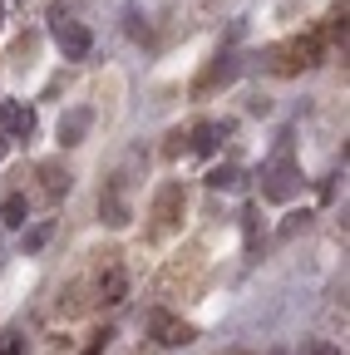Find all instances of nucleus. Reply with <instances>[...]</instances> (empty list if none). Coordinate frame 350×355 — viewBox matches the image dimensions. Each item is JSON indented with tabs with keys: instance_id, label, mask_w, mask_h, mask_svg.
<instances>
[{
	"instance_id": "obj_1",
	"label": "nucleus",
	"mask_w": 350,
	"mask_h": 355,
	"mask_svg": "<svg viewBox=\"0 0 350 355\" xmlns=\"http://www.w3.org/2000/svg\"><path fill=\"white\" fill-rule=\"evenodd\" d=\"M50 40H55V50H60L64 60H74V64L94 55V35H89V25H84V20H69L64 10L50 15Z\"/></svg>"
},
{
	"instance_id": "obj_2",
	"label": "nucleus",
	"mask_w": 350,
	"mask_h": 355,
	"mask_svg": "<svg viewBox=\"0 0 350 355\" xmlns=\"http://www.w3.org/2000/svg\"><path fill=\"white\" fill-rule=\"evenodd\" d=\"M296 183H301V178H296V163H291V158H286V148H281V153H277V163H272V183L261 188V198L286 202V198L296 193Z\"/></svg>"
},
{
	"instance_id": "obj_3",
	"label": "nucleus",
	"mask_w": 350,
	"mask_h": 355,
	"mask_svg": "<svg viewBox=\"0 0 350 355\" xmlns=\"http://www.w3.org/2000/svg\"><path fill=\"white\" fill-rule=\"evenodd\" d=\"M148 326H153V336H158L163 345H188V340L198 336L188 321H173L168 311H153V316H148Z\"/></svg>"
},
{
	"instance_id": "obj_4",
	"label": "nucleus",
	"mask_w": 350,
	"mask_h": 355,
	"mask_svg": "<svg viewBox=\"0 0 350 355\" xmlns=\"http://www.w3.org/2000/svg\"><path fill=\"white\" fill-rule=\"evenodd\" d=\"M0 133L30 139V133H35V109H25V104H0Z\"/></svg>"
},
{
	"instance_id": "obj_5",
	"label": "nucleus",
	"mask_w": 350,
	"mask_h": 355,
	"mask_svg": "<svg viewBox=\"0 0 350 355\" xmlns=\"http://www.w3.org/2000/svg\"><path fill=\"white\" fill-rule=\"evenodd\" d=\"M89 123H94V109H69V114L60 119V144H64V148L84 144V133H89Z\"/></svg>"
},
{
	"instance_id": "obj_6",
	"label": "nucleus",
	"mask_w": 350,
	"mask_h": 355,
	"mask_svg": "<svg viewBox=\"0 0 350 355\" xmlns=\"http://www.w3.org/2000/svg\"><path fill=\"white\" fill-rule=\"evenodd\" d=\"M25 217H30L25 193H6V198H0V222H6V227H25Z\"/></svg>"
},
{
	"instance_id": "obj_7",
	"label": "nucleus",
	"mask_w": 350,
	"mask_h": 355,
	"mask_svg": "<svg viewBox=\"0 0 350 355\" xmlns=\"http://www.w3.org/2000/svg\"><path fill=\"white\" fill-rule=\"evenodd\" d=\"M99 296H104V306H119L128 296V277L119 272V266H109V272L99 277Z\"/></svg>"
},
{
	"instance_id": "obj_8",
	"label": "nucleus",
	"mask_w": 350,
	"mask_h": 355,
	"mask_svg": "<svg viewBox=\"0 0 350 355\" xmlns=\"http://www.w3.org/2000/svg\"><path fill=\"white\" fill-rule=\"evenodd\" d=\"M99 212H104L109 227H123V222H128V202L119 198V188H109V193L99 198Z\"/></svg>"
},
{
	"instance_id": "obj_9",
	"label": "nucleus",
	"mask_w": 350,
	"mask_h": 355,
	"mask_svg": "<svg viewBox=\"0 0 350 355\" xmlns=\"http://www.w3.org/2000/svg\"><path fill=\"white\" fill-rule=\"evenodd\" d=\"M193 133H198L193 148H198V153H212V148H217V139H222V133H232V119H227V123H198Z\"/></svg>"
},
{
	"instance_id": "obj_10",
	"label": "nucleus",
	"mask_w": 350,
	"mask_h": 355,
	"mask_svg": "<svg viewBox=\"0 0 350 355\" xmlns=\"http://www.w3.org/2000/svg\"><path fill=\"white\" fill-rule=\"evenodd\" d=\"M207 188H217V193H237V188H242V173H237L232 163H222V168L207 173Z\"/></svg>"
},
{
	"instance_id": "obj_11",
	"label": "nucleus",
	"mask_w": 350,
	"mask_h": 355,
	"mask_svg": "<svg viewBox=\"0 0 350 355\" xmlns=\"http://www.w3.org/2000/svg\"><path fill=\"white\" fill-rule=\"evenodd\" d=\"M232 74H237V60H232V55H217V64H212V69L202 74V89H207V84H217V79H222V84H227Z\"/></svg>"
},
{
	"instance_id": "obj_12",
	"label": "nucleus",
	"mask_w": 350,
	"mask_h": 355,
	"mask_svg": "<svg viewBox=\"0 0 350 355\" xmlns=\"http://www.w3.org/2000/svg\"><path fill=\"white\" fill-rule=\"evenodd\" d=\"M40 173H45V188H50V198H60V193H69V188H74V178H69V173H60L55 163H50V168H40Z\"/></svg>"
},
{
	"instance_id": "obj_13",
	"label": "nucleus",
	"mask_w": 350,
	"mask_h": 355,
	"mask_svg": "<svg viewBox=\"0 0 350 355\" xmlns=\"http://www.w3.org/2000/svg\"><path fill=\"white\" fill-rule=\"evenodd\" d=\"M45 242H50V222H40V227H35V232L25 237V252H40Z\"/></svg>"
},
{
	"instance_id": "obj_14",
	"label": "nucleus",
	"mask_w": 350,
	"mask_h": 355,
	"mask_svg": "<svg viewBox=\"0 0 350 355\" xmlns=\"http://www.w3.org/2000/svg\"><path fill=\"white\" fill-rule=\"evenodd\" d=\"M301 355H340V345H331V340H306Z\"/></svg>"
},
{
	"instance_id": "obj_15",
	"label": "nucleus",
	"mask_w": 350,
	"mask_h": 355,
	"mask_svg": "<svg viewBox=\"0 0 350 355\" xmlns=\"http://www.w3.org/2000/svg\"><path fill=\"white\" fill-rule=\"evenodd\" d=\"M123 20H128V35H134V40H148V25H143V15H139V10H128Z\"/></svg>"
},
{
	"instance_id": "obj_16",
	"label": "nucleus",
	"mask_w": 350,
	"mask_h": 355,
	"mask_svg": "<svg viewBox=\"0 0 350 355\" xmlns=\"http://www.w3.org/2000/svg\"><path fill=\"white\" fill-rule=\"evenodd\" d=\"M0 355H25V336H15V331H10V336H6V345H0Z\"/></svg>"
},
{
	"instance_id": "obj_17",
	"label": "nucleus",
	"mask_w": 350,
	"mask_h": 355,
	"mask_svg": "<svg viewBox=\"0 0 350 355\" xmlns=\"http://www.w3.org/2000/svg\"><path fill=\"white\" fill-rule=\"evenodd\" d=\"M331 40H340V44H345V10H335V15H331Z\"/></svg>"
},
{
	"instance_id": "obj_18",
	"label": "nucleus",
	"mask_w": 350,
	"mask_h": 355,
	"mask_svg": "<svg viewBox=\"0 0 350 355\" xmlns=\"http://www.w3.org/2000/svg\"><path fill=\"white\" fill-rule=\"evenodd\" d=\"M109 336H114V331H99V336H94V345H89V350H84V355H99V350L109 345Z\"/></svg>"
},
{
	"instance_id": "obj_19",
	"label": "nucleus",
	"mask_w": 350,
	"mask_h": 355,
	"mask_svg": "<svg viewBox=\"0 0 350 355\" xmlns=\"http://www.w3.org/2000/svg\"><path fill=\"white\" fill-rule=\"evenodd\" d=\"M10 153V139H6V133H0V158H6Z\"/></svg>"
},
{
	"instance_id": "obj_20",
	"label": "nucleus",
	"mask_w": 350,
	"mask_h": 355,
	"mask_svg": "<svg viewBox=\"0 0 350 355\" xmlns=\"http://www.w3.org/2000/svg\"><path fill=\"white\" fill-rule=\"evenodd\" d=\"M0 20H6V6H0Z\"/></svg>"
}]
</instances>
